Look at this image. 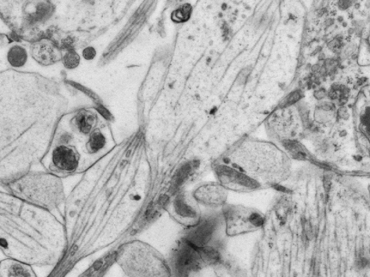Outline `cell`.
Segmentation results:
<instances>
[{
    "label": "cell",
    "instance_id": "cell-1",
    "mask_svg": "<svg viewBox=\"0 0 370 277\" xmlns=\"http://www.w3.org/2000/svg\"><path fill=\"white\" fill-rule=\"evenodd\" d=\"M66 249L65 226L52 212L0 190V252L6 258L54 267Z\"/></svg>",
    "mask_w": 370,
    "mask_h": 277
},
{
    "label": "cell",
    "instance_id": "cell-2",
    "mask_svg": "<svg viewBox=\"0 0 370 277\" xmlns=\"http://www.w3.org/2000/svg\"><path fill=\"white\" fill-rule=\"evenodd\" d=\"M2 189L23 201L52 213L65 202L62 180L51 173L30 171L4 185Z\"/></svg>",
    "mask_w": 370,
    "mask_h": 277
},
{
    "label": "cell",
    "instance_id": "cell-3",
    "mask_svg": "<svg viewBox=\"0 0 370 277\" xmlns=\"http://www.w3.org/2000/svg\"><path fill=\"white\" fill-rule=\"evenodd\" d=\"M117 262L129 277H172L166 258L140 241L125 245L118 255Z\"/></svg>",
    "mask_w": 370,
    "mask_h": 277
},
{
    "label": "cell",
    "instance_id": "cell-4",
    "mask_svg": "<svg viewBox=\"0 0 370 277\" xmlns=\"http://www.w3.org/2000/svg\"><path fill=\"white\" fill-rule=\"evenodd\" d=\"M173 277H190L205 266L199 248L183 239L168 262Z\"/></svg>",
    "mask_w": 370,
    "mask_h": 277
},
{
    "label": "cell",
    "instance_id": "cell-5",
    "mask_svg": "<svg viewBox=\"0 0 370 277\" xmlns=\"http://www.w3.org/2000/svg\"><path fill=\"white\" fill-rule=\"evenodd\" d=\"M48 159V170L58 177L74 173L81 165L80 152L75 146L69 144H56Z\"/></svg>",
    "mask_w": 370,
    "mask_h": 277
},
{
    "label": "cell",
    "instance_id": "cell-6",
    "mask_svg": "<svg viewBox=\"0 0 370 277\" xmlns=\"http://www.w3.org/2000/svg\"><path fill=\"white\" fill-rule=\"evenodd\" d=\"M223 209L226 223V232L230 236L257 230L262 224V216L253 210L227 207L226 205Z\"/></svg>",
    "mask_w": 370,
    "mask_h": 277
},
{
    "label": "cell",
    "instance_id": "cell-7",
    "mask_svg": "<svg viewBox=\"0 0 370 277\" xmlns=\"http://www.w3.org/2000/svg\"><path fill=\"white\" fill-rule=\"evenodd\" d=\"M170 209L175 220L186 227L195 226L202 220L199 205L190 195L182 193L175 196Z\"/></svg>",
    "mask_w": 370,
    "mask_h": 277
},
{
    "label": "cell",
    "instance_id": "cell-8",
    "mask_svg": "<svg viewBox=\"0 0 370 277\" xmlns=\"http://www.w3.org/2000/svg\"><path fill=\"white\" fill-rule=\"evenodd\" d=\"M191 196L199 206L216 209L225 206L227 190L220 184H208L200 186Z\"/></svg>",
    "mask_w": 370,
    "mask_h": 277
},
{
    "label": "cell",
    "instance_id": "cell-9",
    "mask_svg": "<svg viewBox=\"0 0 370 277\" xmlns=\"http://www.w3.org/2000/svg\"><path fill=\"white\" fill-rule=\"evenodd\" d=\"M30 54L36 62L42 65H52L63 59L58 48L50 41L45 40L33 44L30 48Z\"/></svg>",
    "mask_w": 370,
    "mask_h": 277
},
{
    "label": "cell",
    "instance_id": "cell-10",
    "mask_svg": "<svg viewBox=\"0 0 370 277\" xmlns=\"http://www.w3.org/2000/svg\"><path fill=\"white\" fill-rule=\"evenodd\" d=\"M0 277H39L34 267L14 258H5L0 260Z\"/></svg>",
    "mask_w": 370,
    "mask_h": 277
},
{
    "label": "cell",
    "instance_id": "cell-11",
    "mask_svg": "<svg viewBox=\"0 0 370 277\" xmlns=\"http://www.w3.org/2000/svg\"><path fill=\"white\" fill-rule=\"evenodd\" d=\"M96 120L97 118L94 113L81 111L72 119L71 125L77 134L88 136L95 130Z\"/></svg>",
    "mask_w": 370,
    "mask_h": 277
},
{
    "label": "cell",
    "instance_id": "cell-12",
    "mask_svg": "<svg viewBox=\"0 0 370 277\" xmlns=\"http://www.w3.org/2000/svg\"><path fill=\"white\" fill-rule=\"evenodd\" d=\"M106 138L102 132L99 129H95L92 134L88 136L85 148L88 154H96L106 146Z\"/></svg>",
    "mask_w": 370,
    "mask_h": 277
},
{
    "label": "cell",
    "instance_id": "cell-13",
    "mask_svg": "<svg viewBox=\"0 0 370 277\" xmlns=\"http://www.w3.org/2000/svg\"><path fill=\"white\" fill-rule=\"evenodd\" d=\"M28 54L25 48L15 45L8 53L9 63L15 68H22L27 62Z\"/></svg>",
    "mask_w": 370,
    "mask_h": 277
},
{
    "label": "cell",
    "instance_id": "cell-14",
    "mask_svg": "<svg viewBox=\"0 0 370 277\" xmlns=\"http://www.w3.org/2000/svg\"><path fill=\"white\" fill-rule=\"evenodd\" d=\"M80 56L74 51L68 52L63 57V64L69 70L75 69L80 63Z\"/></svg>",
    "mask_w": 370,
    "mask_h": 277
},
{
    "label": "cell",
    "instance_id": "cell-15",
    "mask_svg": "<svg viewBox=\"0 0 370 277\" xmlns=\"http://www.w3.org/2000/svg\"><path fill=\"white\" fill-rule=\"evenodd\" d=\"M191 8L189 4L182 6L180 8L175 10L172 15V19L178 22H182L189 19Z\"/></svg>",
    "mask_w": 370,
    "mask_h": 277
},
{
    "label": "cell",
    "instance_id": "cell-16",
    "mask_svg": "<svg viewBox=\"0 0 370 277\" xmlns=\"http://www.w3.org/2000/svg\"><path fill=\"white\" fill-rule=\"evenodd\" d=\"M95 55L96 52L93 47H87L83 52V57L87 60L93 59Z\"/></svg>",
    "mask_w": 370,
    "mask_h": 277
},
{
    "label": "cell",
    "instance_id": "cell-17",
    "mask_svg": "<svg viewBox=\"0 0 370 277\" xmlns=\"http://www.w3.org/2000/svg\"><path fill=\"white\" fill-rule=\"evenodd\" d=\"M251 73L250 68H246L241 72L239 76V84H245L247 80L248 75Z\"/></svg>",
    "mask_w": 370,
    "mask_h": 277
},
{
    "label": "cell",
    "instance_id": "cell-18",
    "mask_svg": "<svg viewBox=\"0 0 370 277\" xmlns=\"http://www.w3.org/2000/svg\"><path fill=\"white\" fill-rule=\"evenodd\" d=\"M301 99V95L298 92H295L293 94L289 95V97L287 100V104L292 105L296 104V102H298Z\"/></svg>",
    "mask_w": 370,
    "mask_h": 277
},
{
    "label": "cell",
    "instance_id": "cell-19",
    "mask_svg": "<svg viewBox=\"0 0 370 277\" xmlns=\"http://www.w3.org/2000/svg\"><path fill=\"white\" fill-rule=\"evenodd\" d=\"M325 93L323 91V90H321V91H319L317 93H315V97L317 99H323L325 97Z\"/></svg>",
    "mask_w": 370,
    "mask_h": 277
},
{
    "label": "cell",
    "instance_id": "cell-20",
    "mask_svg": "<svg viewBox=\"0 0 370 277\" xmlns=\"http://www.w3.org/2000/svg\"><path fill=\"white\" fill-rule=\"evenodd\" d=\"M350 2L341 1L339 3V7L347 8L349 7Z\"/></svg>",
    "mask_w": 370,
    "mask_h": 277
}]
</instances>
